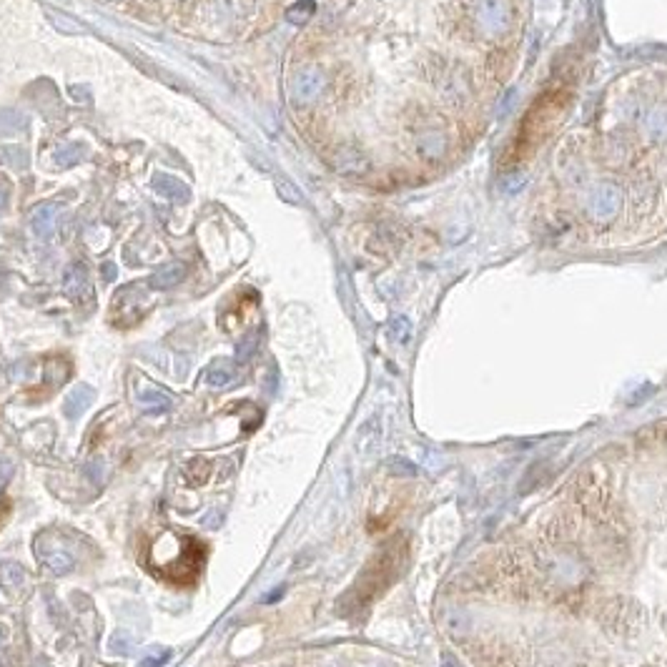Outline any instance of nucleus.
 Returning <instances> with one entry per match:
<instances>
[{
    "label": "nucleus",
    "instance_id": "5",
    "mask_svg": "<svg viewBox=\"0 0 667 667\" xmlns=\"http://www.w3.org/2000/svg\"><path fill=\"white\" fill-rule=\"evenodd\" d=\"M63 289L71 298H88L91 296V282L88 269L83 264H71L63 274Z\"/></svg>",
    "mask_w": 667,
    "mask_h": 667
},
{
    "label": "nucleus",
    "instance_id": "22",
    "mask_svg": "<svg viewBox=\"0 0 667 667\" xmlns=\"http://www.w3.org/2000/svg\"><path fill=\"white\" fill-rule=\"evenodd\" d=\"M103 274H105V279H108V282H113L118 271H116V266H113V264H105V266H103Z\"/></svg>",
    "mask_w": 667,
    "mask_h": 667
},
{
    "label": "nucleus",
    "instance_id": "11",
    "mask_svg": "<svg viewBox=\"0 0 667 667\" xmlns=\"http://www.w3.org/2000/svg\"><path fill=\"white\" fill-rule=\"evenodd\" d=\"M233 376H236V369H233L231 361H228V359H219V361H214V364L206 369L204 381L209 386H214V389H224V386L231 384Z\"/></svg>",
    "mask_w": 667,
    "mask_h": 667
},
{
    "label": "nucleus",
    "instance_id": "17",
    "mask_svg": "<svg viewBox=\"0 0 667 667\" xmlns=\"http://www.w3.org/2000/svg\"><path fill=\"white\" fill-rule=\"evenodd\" d=\"M303 11H306V13H314V3H311V0H303L301 6H294L291 11L286 13L289 21H291V23H303V21H306V18H303Z\"/></svg>",
    "mask_w": 667,
    "mask_h": 667
},
{
    "label": "nucleus",
    "instance_id": "16",
    "mask_svg": "<svg viewBox=\"0 0 667 667\" xmlns=\"http://www.w3.org/2000/svg\"><path fill=\"white\" fill-rule=\"evenodd\" d=\"M171 660V650H161V652H151L149 657L138 662V667H163L166 662Z\"/></svg>",
    "mask_w": 667,
    "mask_h": 667
},
{
    "label": "nucleus",
    "instance_id": "20",
    "mask_svg": "<svg viewBox=\"0 0 667 667\" xmlns=\"http://www.w3.org/2000/svg\"><path fill=\"white\" fill-rule=\"evenodd\" d=\"M11 475H13V467H11V464H0V489L6 487V482L11 480Z\"/></svg>",
    "mask_w": 667,
    "mask_h": 667
},
{
    "label": "nucleus",
    "instance_id": "3",
    "mask_svg": "<svg viewBox=\"0 0 667 667\" xmlns=\"http://www.w3.org/2000/svg\"><path fill=\"white\" fill-rule=\"evenodd\" d=\"M136 402L146 414H163L173 407V399L168 397L163 389H158V386L153 384H146V381H141V384L136 386Z\"/></svg>",
    "mask_w": 667,
    "mask_h": 667
},
{
    "label": "nucleus",
    "instance_id": "18",
    "mask_svg": "<svg viewBox=\"0 0 667 667\" xmlns=\"http://www.w3.org/2000/svg\"><path fill=\"white\" fill-rule=\"evenodd\" d=\"M110 647H113V652H121V655H131L133 642L128 640V634L118 632V634H113V640H110Z\"/></svg>",
    "mask_w": 667,
    "mask_h": 667
},
{
    "label": "nucleus",
    "instance_id": "2",
    "mask_svg": "<svg viewBox=\"0 0 667 667\" xmlns=\"http://www.w3.org/2000/svg\"><path fill=\"white\" fill-rule=\"evenodd\" d=\"M35 557H38L53 574H68L76 567V559H73L71 552H66L63 547H48L43 537L35 540Z\"/></svg>",
    "mask_w": 667,
    "mask_h": 667
},
{
    "label": "nucleus",
    "instance_id": "8",
    "mask_svg": "<svg viewBox=\"0 0 667 667\" xmlns=\"http://www.w3.org/2000/svg\"><path fill=\"white\" fill-rule=\"evenodd\" d=\"M153 188L158 191V196L168 201H188L191 199V188L176 176H168V173H156Z\"/></svg>",
    "mask_w": 667,
    "mask_h": 667
},
{
    "label": "nucleus",
    "instance_id": "12",
    "mask_svg": "<svg viewBox=\"0 0 667 667\" xmlns=\"http://www.w3.org/2000/svg\"><path fill=\"white\" fill-rule=\"evenodd\" d=\"M86 153H88V146H86V144H68V146H61V149L55 151V163L61 166V168H66V166L78 163V161H81Z\"/></svg>",
    "mask_w": 667,
    "mask_h": 667
},
{
    "label": "nucleus",
    "instance_id": "23",
    "mask_svg": "<svg viewBox=\"0 0 667 667\" xmlns=\"http://www.w3.org/2000/svg\"><path fill=\"white\" fill-rule=\"evenodd\" d=\"M3 645H6V630H3V625H0V650H3Z\"/></svg>",
    "mask_w": 667,
    "mask_h": 667
},
{
    "label": "nucleus",
    "instance_id": "1",
    "mask_svg": "<svg viewBox=\"0 0 667 667\" xmlns=\"http://www.w3.org/2000/svg\"><path fill=\"white\" fill-rule=\"evenodd\" d=\"M397 564H399L397 550H392V547H384V550H381L379 555L371 559V564L364 569V574L356 579L354 590L347 595V600L356 597V602H354V610L364 607L366 602H371L376 595H381V592L386 590V585H389V582H392V579L397 577V572H399Z\"/></svg>",
    "mask_w": 667,
    "mask_h": 667
},
{
    "label": "nucleus",
    "instance_id": "19",
    "mask_svg": "<svg viewBox=\"0 0 667 667\" xmlns=\"http://www.w3.org/2000/svg\"><path fill=\"white\" fill-rule=\"evenodd\" d=\"M276 188H279V193H282V196H284V199H286V201H301V193H296V191H294V186H291V183H289V181H284V178H282V181H279V183H276Z\"/></svg>",
    "mask_w": 667,
    "mask_h": 667
},
{
    "label": "nucleus",
    "instance_id": "15",
    "mask_svg": "<svg viewBox=\"0 0 667 667\" xmlns=\"http://www.w3.org/2000/svg\"><path fill=\"white\" fill-rule=\"evenodd\" d=\"M0 153L3 156H11V158H6L8 166H13V168H25L28 166V153L23 149H18V146H6V149H0Z\"/></svg>",
    "mask_w": 667,
    "mask_h": 667
},
{
    "label": "nucleus",
    "instance_id": "4",
    "mask_svg": "<svg viewBox=\"0 0 667 667\" xmlns=\"http://www.w3.org/2000/svg\"><path fill=\"white\" fill-rule=\"evenodd\" d=\"M55 219H58V206L55 204H40L30 214V228L38 238L50 241L55 233Z\"/></svg>",
    "mask_w": 667,
    "mask_h": 667
},
{
    "label": "nucleus",
    "instance_id": "14",
    "mask_svg": "<svg viewBox=\"0 0 667 667\" xmlns=\"http://www.w3.org/2000/svg\"><path fill=\"white\" fill-rule=\"evenodd\" d=\"M256 347H259V331L248 334L246 339H241V342H238V347H236V359H238V361H246V359L256 352Z\"/></svg>",
    "mask_w": 667,
    "mask_h": 667
},
{
    "label": "nucleus",
    "instance_id": "13",
    "mask_svg": "<svg viewBox=\"0 0 667 667\" xmlns=\"http://www.w3.org/2000/svg\"><path fill=\"white\" fill-rule=\"evenodd\" d=\"M23 126H25V116L23 113L11 108L0 110V136H11V133H16Z\"/></svg>",
    "mask_w": 667,
    "mask_h": 667
},
{
    "label": "nucleus",
    "instance_id": "21",
    "mask_svg": "<svg viewBox=\"0 0 667 667\" xmlns=\"http://www.w3.org/2000/svg\"><path fill=\"white\" fill-rule=\"evenodd\" d=\"M6 206H8V186L6 183H0V214L6 211Z\"/></svg>",
    "mask_w": 667,
    "mask_h": 667
},
{
    "label": "nucleus",
    "instance_id": "9",
    "mask_svg": "<svg viewBox=\"0 0 667 667\" xmlns=\"http://www.w3.org/2000/svg\"><path fill=\"white\" fill-rule=\"evenodd\" d=\"M25 569L23 564H18L16 559H6L0 562V590L8 592V595H18V592L25 587Z\"/></svg>",
    "mask_w": 667,
    "mask_h": 667
},
{
    "label": "nucleus",
    "instance_id": "6",
    "mask_svg": "<svg viewBox=\"0 0 667 667\" xmlns=\"http://www.w3.org/2000/svg\"><path fill=\"white\" fill-rule=\"evenodd\" d=\"M321 88H324V78H321V73L311 71V68H306V71H301L294 78V95H296V100H303V103L314 100L321 93Z\"/></svg>",
    "mask_w": 667,
    "mask_h": 667
},
{
    "label": "nucleus",
    "instance_id": "7",
    "mask_svg": "<svg viewBox=\"0 0 667 667\" xmlns=\"http://www.w3.org/2000/svg\"><path fill=\"white\" fill-rule=\"evenodd\" d=\"M93 399H95V392L91 389V386L78 384L76 389L63 399V414H66L68 419H78V417H83L86 409L93 404Z\"/></svg>",
    "mask_w": 667,
    "mask_h": 667
},
{
    "label": "nucleus",
    "instance_id": "10",
    "mask_svg": "<svg viewBox=\"0 0 667 667\" xmlns=\"http://www.w3.org/2000/svg\"><path fill=\"white\" fill-rule=\"evenodd\" d=\"M183 279H186V264H181V261H171V264L161 266V269L151 276V286L163 291V289L178 286Z\"/></svg>",
    "mask_w": 667,
    "mask_h": 667
}]
</instances>
